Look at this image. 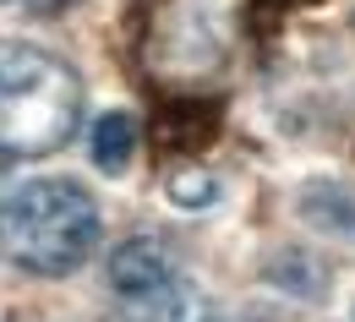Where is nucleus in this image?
<instances>
[{"instance_id":"f257e3e1","label":"nucleus","mask_w":355,"mask_h":322,"mask_svg":"<svg viewBox=\"0 0 355 322\" xmlns=\"http://www.w3.org/2000/svg\"><path fill=\"white\" fill-rule=\"evenodd\" d=\"M98 197L71 175H39L0 197V257L33 278H66L98 251Z\"/></svg>"},{"instance_id":"f03ea898","label":"nucleus","mask_w":355,"mask_h":322,"mask_svg":"<svg viewBox=\"0 0 355 322\" xmlns=\"http://www.w3.org/2000/svg\"><path fill=\"white\" fill-rule=\"evenodd\" d=\"M83 126V77L55 49L0 39V159H49Z\"/></svg>"},{"instance_id":"7ed1b4c3","label":"nucleus","mask_w":355,"mask_h":322,"mask_svg":"<svg viewBox=\"0 0 355 322\" xmlns=\"http://www.w3.org/2000/svg\"><path fill=\"white\" fill-rule=\"evenodd\" d=\"M104 278H110V289H115L126 306H137L142 317H153V322H202V295L180 278L164 235H126V240L110 251Z\"/></svg>"},{"instance_id":"20e7f679","label":"nucleus","mask_w":355,"mask_h":322,"mask_svg":"<svg viewBox=\"0 0 355 322\" xmlns=\"http://www.w3.org/2000/svg\"><path fill=\"white\" fill-rule=\"evenodd\" d=\"M301 219L322 235H345V240H350L355 235V197L334 181H317V186L301 191Z\"/></svg>"},{"instance_id":"39448f33","label":"nucleus","mask_w":355,"mask_h":322,"mask_svg":"<svg viewBox=\"0 0 355 322\" xmlns=\"http://www.w3.org/2000/svg\"><path fill=\"white\" fill-rule=\"evenodd\" d=\"M263 278L273 289L295 295V301H322V295H328V268H322L311 251H279L263 268Z\"/></svg>"},{"instance_id":"423d86ee","label":"nucleus","mask_w":355,"mask_h":322,"mask_svg":"<svg viewBox=\"0 0 355 322\" xmlns=\"http://www.w3.org/2000/svg\"><path fill=\"white\" fill-rule=\"evenodd\" d=\"M93 164L104 170V175H121L126 164H132V153H137V120L126 115V109H110V115H98L93 120Z\"/></svg>"},{"instance_id":"0eeeda50","label":"nucleus","mask_w":355,"mask_h":322,"mask_svg":"<svg viewBox=\"0 0 355 322\" xmlns=\"http://www.w3.org/2000/svg\"><path fill=\"white\" fill-rule=\"evenodd\" d=\"M170 202H175V208H191V213H202V208H214V202H219V181H214L208 170L186 164V170L170 175Z\"/></svg>"},{"instance_id":"6e6552de","label":"nucleus","mask_w":355,"mask_h":322,"mask_svg":"<svg viewBox=\"0 0 355 322\" xmlns=\"http://www.w3.org/2000/svg\"><path fill=\"white\" fill-rule=\"evenodd\" d=\"M350 322H355V312H350Z\"/></svg>"},{"instance_id":"1a4fd4ad","label":"nucleus","mask_w":355,"mask_h":322,"mask_svg":"<svg viewBox=\"0 0 355 322\" xmlns=\"http://www.w3.org/2000/svg\"><path fill=\"white\" fill-rule=\"evenodd\" d=\"M0 6H6V0H0Z\"/></svg>"}]
</instances>
